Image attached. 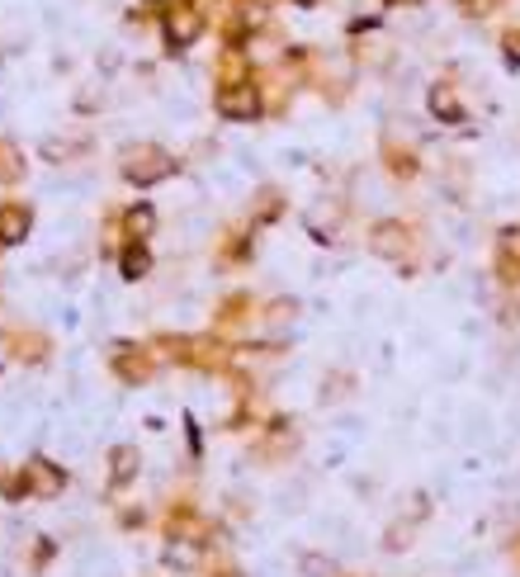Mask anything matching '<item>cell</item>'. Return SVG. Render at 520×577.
Masks as SVG:
<instances>
[{"mask_svg": "<svg viewBox=\"0 0 520 577\" xmlns=\"http://www.w3.org/2000/svg\"><path fill=\"white\" fill-rule=\"evenodd\" d=\"M430 109H435V114H445V118H459V105H454V95H449L445 86H435V90H430Z\"/></svg>", "mask_w": 520, "mask_h": 577, "instance_id": "cell-7", "label": "cell"}, {"mask_svg": "<svg viewBox=\"0 0 520 577\" xmlns=\"http://www.w3.org/2000/svg\"><path fill=\"white\" fill-rule=\"evenodd\" d=\"M373 246H379L383 256H402V251H407V237H402V228H379Z\"/></svg>", "mask_w": 520, "mask_h": 577, "instance_id": "cell-6", "label": "cell"}, {"mask_svg": "<svg viewBox=\"0 0 520 577\" xmlns=\"http://www.w3.org/2000/svg\"><path fill=\"white\" fill-rule=\"evenodd\" d=\"M506 57H511V61H520V33H511V38H506Z\"/></svg>", "mask_w": 520, "mask_h": 577, "instance_id": "cell-9", "label": "cell"}, {"mask_svg": "<svg viewBox=\"0 0 520 577\" xmlns=\"http://www.w3.org/2000/svg\"><path fill=\"white\" fill-rule=\"evenodd\" d=\"M203 29V14L190 10V5H171V19H165V33H171V43H194Z\"/></svg>", "mask_w": 520, "mask_h": 577, "instance_id": "cell-4", "label": "cell"}, {"mask_svg": "<svg viewBox=\"0 0 520 577\" xmlns=\"http://www.w3.org/2000/svg\"><path fill=\"white\" fill-rule=\"evenodd\" d=\"M123 265H128V275H142V270H147V256H142V251H128V256H123Z\"/></svg>", "mask_w": 520, "mask_h": 577, "instance_id": "cell-8", "label": "cell"}, {"mask_svg": "<svg viewBox=\"0 0 520 577\" xmlns=\"http://www.w3.org/2000/svg\"><path fill=\"white\" fill-rule=\"evenodd\" d=\"M218 114L222 118H256L260 114V90L246 86V80H227L218 95Z\"/></svg>", "mask_w": 520, "mask_h": 577, "instance_id": "cell-1", "label": "cell"}, {"mask_svg": "<svg viewBox=\"0 0 520 577\" xmlns=\"http://www.w3.org/2000/svg\"><path fill=\"white\" fill-rule=\"evenodd\" d=\"M29 232V213L19 209V203H5V209H0V241H19Z\"/></svg>", "mask_w": 520, "mask_h": 577, "instance_id": "cell-5", "label": "cell"}, {"mask_svg": "<svg viewBox=\"0 0 520 577\" xmlns=\"http://www.w3.org/2000/svg\"><path fill=\"white\" fill-rule=\"evenodd\" d=\"M19 487H33V497H57V487H61V473L43 459H33L24 473H19Z\"/></svg>", "mask_w": 520, "mask_h": 577, "instance_id": "cell-3", "label": "cell"}, {"mask_svg": "<svg viewBox=\"0 0 520 577\" xmlns=\"http://www.w3.org/2000/svg\"><path fill=\"white\" fill-rule=\"evenodd\" d=\"M123 171H128L133 184H156V180L171 175V156L156 152V147H142V152L128 156V166H123Z\"/></svg>", "mask_w": 520, "mask_h": 577, "instance_id": "cell-2", "label": "cell"}, {"mask_svg": "<svg viewBox=\"0 0 520 577\" xmlns=\"http://www.w3.org/2000/svg\"><path fill=\"white\" fill-rule=\"evenodd\" d=\"M0 364H10V341H0Z\"/></svg>", "mask_w": 520, "mask_h": 577, "instance_id": "cell-10", "label": "cell"}]
</instances>
